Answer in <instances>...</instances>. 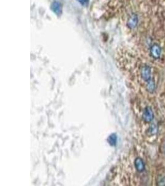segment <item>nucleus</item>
<instances>
[{"instance_id": "nucleus-6", "label": "nucleus", "mask_w": 165, "mask_h": 186, "mask_svg": "<svg viewBox=\"0 0 165 186\" xmlns=\"http://www.w3.org/2000/svg\"><path fill=\"white\" fill-rule=\"evenodd\" d=\"M149 132L151 135H156L158 133V127L156 124L152 123L150 125L149 129Z\"/></svg>"}, {"instance_id": "nucleus-5", "label": "nucleus", "mask_w": 165, "mask_h": 186, "mask_svg": "<svg viewBox=\"0 0 165 186\" xmlns=\"http://www.w3.org/2000/svg\"><path fill=\"white\" fill-rule=\"evenodd\" d=\"M146 89L151 93L154 92V91L155 90V83L153 80H151L147 82V84H146Z\"/></svg>"}, {"instance_id": "nucleus-8", "label": "nucleus", "mask_w": 165, "mask_h": 186, "mask_svg": "<svg viewBox=\"0 0 165 186\" xmlns=\"http://www.w3.org/2000/svg\"><path fill=\"white\" fill-rule=\"evenodd\" d=\"M78 2L82 5H85L86 3H88V0H78Z\"/></svg>"}, {"instance_id": "nucleus-3", "label": "nucleus", "mask_w": 165, "mask_h": 186, "mask_svg": "<svg viewBox=\"0 0 165 186\" xmlns=\"http://www.w3.org/2000/svg\"><path fill=\"white\" fill-rule=\"evenodd\" d=\"M151 74H152V71L150 66L147 65H145L141 68L140 75L142 79L145 81L148 82L150 80H151Z\"/></svg>"}, {"instance_id": "nucleus-7", "label": "nucleus", "mask_w": 165, "mask_h": 186, "mask_svg": "<svg viewBox=\"0 0 165 186\" xmlns=\"http://www.w3.org/2000/svg\"><path fill=\"white\" fill-rule=\"evenodd\" d=\"M53 9L55 13H57V12H60V11L61 10V8L60 6V5L58 4H57V3H54V5H53Z\"/></svg>"}, {"instance_id": "nucleus-4", "label": "nucleus", "mask_w": 165, "mask_h": 186, "mask_svg": "<svg viewBox=\"0 0 165 186\" xmlns=\"http://www.w3.org/2000/svg\"><path fill=\"white\" fill-rule=\"evenodd\" d=\"M134 165L136 170L139 173H142L145 170V163L143 159L140 158H137L134 161Z\"/></svg>"}, {"instance_id": "nucleus-1", "label": "nucleus", "mask_w": 165, "mask_h": 186, "mask_svg": "<svg viewBox=\"0 0 165 186\" xmlns=\"http://www.w3.org/2000/svg\"><path fill=\"white\" fill-rule=\"evenodd\" d=\"M150 53L151 57L155 60H158L161 57L162 48L159 44H153L150 47Z\"/></svg>"}, {"instance_id": "nucleus-2", "label": "nucleus", "mask_w": 165, "mask_h": 186, "mask_svg": "<svg viewBox=\"0 0 165 186\" xmlns=\"http://www.w3.org/2000/svg\"><path fill=\"white\" fill-rule=\"evenodd\" d=\"M142 119L146 123H150L154 119V114L151 107H146L143 110Z\"/></svg>"}]
</instances>
